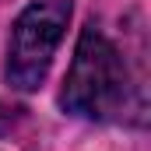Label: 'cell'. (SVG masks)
Listing matches in <instances>:
<instances>
[{
  "instance_id": "obj_1",
  "label": "cell",
  "mask_w": 151,
  "mask_h": 151,
  "mask_svg": "<svg viewBox=\"0 0 151 151\" xmlns=\"http://www.w3.org/2000/svg\"><path fill=\"white\" fill-rule=\"evenodd\" d=\"M127 63L113 46V39L102 28L88 25L74 49V63L67 70L63 91H60V106L70 116L84 119H109L123 109L127 102Z\"/></svg>"
},
{
  "instance_id": "obj_2",
  "label": "cell",
  "mask_w": 151,
  "mask_h": 151,
  "mask_svg": "<svg viewBox=\"0 0 151 151\" xmlns=\"http://www.w3.org/2000/svg\"><path fill=\"white\" fill-rule=\"evenodd\" d=\"M67 21H70V0H35L18 14L11 28V46H7V84L11 88L35 91L46 81Z\"/></svg>"
}]
</instances>
